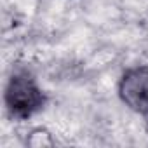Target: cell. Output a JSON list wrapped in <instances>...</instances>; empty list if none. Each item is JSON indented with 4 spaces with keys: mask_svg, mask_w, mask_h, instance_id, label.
I'll return each mask as SVG.
<instances>
[{
    "mask_svg": "<svg viewBox=\"0 0 148 148\" xmlns=\"http://www.w3.org/2000/svg\"><path fill=\"white\" fill-rule=\"evenodd\" d=\"M47 92L28 70H16L4 87V106L11 119L28 120L47 105Z\"/></svg>",
    "mask_w": 148,
    "mask_h": 148,
    "instance_id": "obj_1",
    "label": "cell"
},
{
    "mask_svg": "<svg viewBox=\"0 0 148 148\" xmlns=\"http://www.w3.org/2000/svg\"><path fill=\"white\" fill-rule=\"evenodd\" d=\"M117 94L125 108L148 119V64L125 68L117 84Z\"/></svg>",
    "mask_w": 148,
    "mask_h": 148,
    "instance_id": "obj_2",
    "label": "cell"
},
{
    "mask_svg": "<svg viewBox=\"0 0 148 148\" xmlns=\"http://www.w3.org/2000/svg\"><path fill=\"white\" fill-rule=\"evenodd\" d=\"M56 145H58V141H56L52 131H49L45 125L32 127L25 136V146H28V148H52Z\"/></svg>",
    "mask_w": 148,
    "mask_h": 148,
    "instance_id": "obj_3",
    "label": "cell"
}]
</instances>
